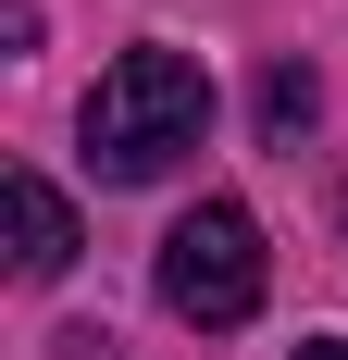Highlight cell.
<instances>
[{"mask_svg":"<svg viewBox=\"0 0 348 360\" xmlns=\"http://www.w3.org/2000/svg\"><path fill=\"white\" fill-rule=\"evenodd\" d=\"M299 360H348V335H311V348H299Z\"/></svg>","mask_w":348,"mask_h":360,"instance_id":"obj_5","label":"cell"},{"mask_svg":"<svg viewBox=\"0 0 348 360\" xmlns=\"http://www.w3.org/2000/svg\"><path fill=\"white\" fill-rule=\"evenodd\" d=\"M311 112H323L311 63H274V75H261V137H311Z\"/></svg>","mask_w":348,"mask_h":360,"instance_id":"obj_4","label":"cell"},{"mask_svg":"<svg viewBox=\"0 0 348 360\" xmlns=\"http://www.w3.org/2000/svg\"><path fill=\"white\" fill-rule=\"evenodd\" d=\"M13 274H25V286L75 274V199L50 174H25V162H13Z\"/></svg>","mask_w":348,"mask_h":360,"instance_id":"obj_3","label":"cell"},{"mask_svg":"<svg viewBox=\"0 0 348 360\" xmlns=\"http://www.w3.org/2000/svg\"><path fill=\"white\" fill-rule=\"evenodd\" d=\"M162 311L199 323V335H224V323L261 311V224H249L237 199H199V212L162 236Z\"/></svg>","mask_w":348,"mask_h":360,"instance_id":"obj_2","label":"cell"},{"mask_svg":"<svg viewBox=\"0 0 348 360\" xmlns=\"http://www.w3.org/2000/svg\"><path fill=\"white\" fill-rule=\"evenodd\" d=\"M199 124H211V75L187 50H162V37H137L87 87V174L100 186H149V174H174L199 149Z\"/></svg>","mask_w":348,"mask_h":360,"instance_id":"obj_1","label":"cell"}]
</instances>
